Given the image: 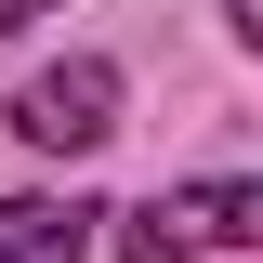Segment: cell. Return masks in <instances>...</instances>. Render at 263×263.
<instances>
[{
    "instance_id": "3",
    "label": "cell",
    "mask_w": 263,
    "mask_h": 263,
    "mask_svg": "<svg viewBox=\"0 0 263 263\" xmlns=\"http://www.w3.org/2000/svg\"><path fill=\"white\" fill-rule=\"evenodd\" d=\"M92 224H119V211H92V197H0V263H92Z\"/></svg>"
},
{
    "instance_id": "5",
    "label": "cell",
    "mask_w": 263,
    "mask_h": 263,
    "mask_svg": "<svg viewBox=\"0 0 263 263\" xmlns=\"http://www.w3.org/2000/svg\"><path fill=\"white\" fill-rule=\"evenodd\" d=\"M237 40H250V53H263V0H237Z\"/></svg>"
},
{
    "instance_id": "1",
    "label": "cell",
    "mask_w": 263,
    "mask_h": 263,
    "mask_svg": "<svg viewBox=\"0 0 263 263\" xmlns=\"http://www.w3.org/2000/svg\"><path fill=\"white\" fill-rule=\"evenodd\" d=\"M119 263H263V184L250 171H197L119 211Z\"/></svg>"
},
{
    "instance_id": "4",
    "label": "cell",
    "mask_w": 263,
    "mask_h": 263,
    "mask_svg": "<svg viewBox=\"0 0 263 263\" xmlns=\"http://www.w3.org/2000/svg\"><path fill=\"white\" fill-rule=\"evenodd\" d=\"M40 13H53V0H0V40H13V27H40Z\"/></svg>"
},
{
    "instance_id": "2",
    "label": "cell",
    "mask_w": 263,
    "mask_h": 263,
    "mask_svg": "<svg viewBox=\"0 0 263 263\" xmlns=\"http://www.w3.org/2000/svg\"><path fill=\"white\" fill-rule=\"evenodd\" d=\"M13 132H27L40 158H92L105 132H119V66H105V53H66V66H40L27 92H13Z\"/></svg>"
}]
</instances>
